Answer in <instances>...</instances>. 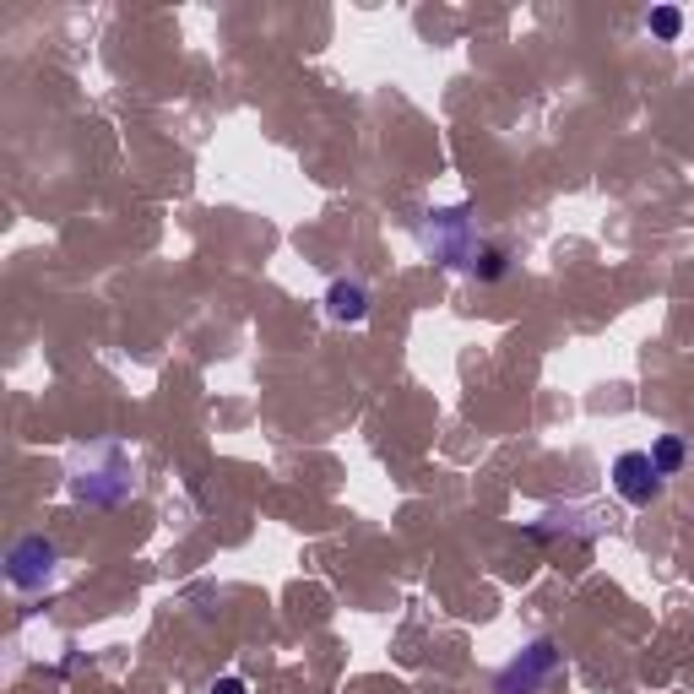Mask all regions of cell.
I'll return each instance as SVG.
<instances>
[{
    "mask_svg": "<svg viewBox=\"0 0 694 694\" xmlns=\"http://www.w3.org/2000/svg\"><path fill=\"white\" fill-rule=\"evenodd\" d=\"M217 694H244V684H239V679H223V684H217Z\"/></svg>",
    "mask_w": 694,
    "mask_h": 694,
    "instance_id": "5b68a950",
    "label": "cell"
},
{
    "mask_svg": "<svg viewBox=\"0 0 694 694\" xmlns=\"http://www.w3.org/2000/svg\"><path fill=\"white\" fill-rule=\"evenodd\" d=\"M679 27H684V16H679L673 5H662V11H651V33H657V38H668V43H673V38H679Z\"/></svg>",
    "mask_w": 694,
    "mask_h": 694,
    "instance_id": "277c9868",
    "label": "cell"
},
{
    "mask_svg": "<svg viewBox=\"0 0 694 694\" xmlns=\"http://www.w3.org/2000/svg\"><path fill=\"white\" fill-rule=\"evenodd\" d=\"M651 461H657V472H662V478H673V472L684 467V440H679V434H668V440H657V451H651Z\"/></svg>",
    "mask_w": 694,
    "mask_h": 694,
    "instance_id": "3957f363",
    "label": "cell"
},
{
    "mask_svg": "<svg viewBox=\"0 0 694 694\" xmlns=\"http://www.w3.org/2000/svg\"><path fill=\"white\" fill-rule=\"evenodd\" d=\"M613 489H619L624 505H651L662 494V472H657V461L646 451H624L613 461Z\"/></svg>",
    "mask_w": 694,
    "mask_h": 694,
    "instance_id": "6da1fadb",
    "label": "cell"
},
{
    "mask_svg": "<svg viewBox=\"0 0 694 694\" xmlns=\"http://www.w3.org/2000/svg\"><path fill=\"white\" fill-rule=\"evenodd\" d=\"M331 315L337 320H364V288L358 282H337L331 288Z\"/></svg>",
    "mask_w": 694,
    "mask_h": 694,
    "instance_id": "7a4b0ae2",
    "label": "cell"
}]
</instances>
